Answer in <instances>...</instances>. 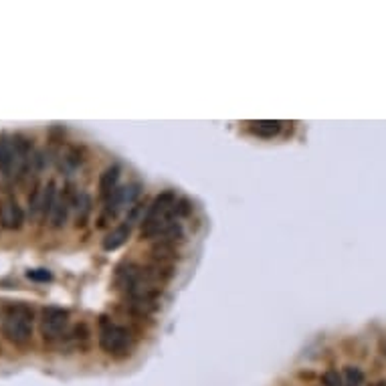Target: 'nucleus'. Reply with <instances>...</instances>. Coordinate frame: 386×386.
<instances>
[{
	"label": "nucleus",
	"instance_id": "423d86ee",
	"mask_svg": "<svg viewBox=\"0 0 386 386\" xmlns=\"http://www.w3.org/2000/svg\"><path fill=\"white\" fill-rule=\"evenodd\" d=\"M25 223V210L14 198H4L0 203V225L9 231L21 229Z\"/></svg>",
	"mask_w": 386,
	"mask_h": 386
},
{
	"label": "nucleus",
	"instance_id": "ddd939ff",
	"mask_svg": "<svg viewBox=\"0 0 386 386\" xmlns=\"http://www.w3.org/2000/svg\"><path fill=\"white\" fill-rule=\"evenodd\" d=\"M320 382H322V386H344L342 372H340V370H336V368H328V370L322 374Z\"/></svg>",
	"mask_w": 386,
	"mask_h": 386
},
{
	"label": "nucleus",
	"instance_id": "1a4fd4ad",
	"mask_svg": "<svg viewBox=\"0 0 386 386\" xmlns=\"http://www.w3.org/2000/svg\"><path fill=\"white\" fill-rule=\"evenodd\" d=\"M57 203V188H55V182H49L43 191H41V217L43 219H51L53 206Z\"/></svg>",
	"mask_w": 386,
	"mask_h": 386
},
{
	"label": "nucleus",
	"instance_id": "9b49d317",
	"mask_svg": "<svg viewBox=\"0 0 386 386\" xmlns=\"http://www.w3.org/2000/svg\"><path fill=\"white\" fill-rule=\"evenodd\" d=\"M342 380H344V386H364L366 385V374L360 366H346L342 370Z\"/></svg>",
	"mask_w": 386,
	"mask_h": 386
},
{
	"label": "nucleus",
	"instance_id": "20e7f679",
	"mask_svg": "<svg viewBox=\"0 0 386 386\" xmlns=\"http://www.w3.org/2000/svg\"><path fill=\"white\" fill-rule=\"evenodd\" d=\"M100 348L105 354L114 356V358H122L126 356L132 348V334L128 328L117 326V323H103L100 330Z\"/></svg>",
	"mask_w": 386,
	"mask_h": 386
},
{
	"label": "nucleus",
	"instance_id": "f03ea898",
	"mask_svg": "<svg viewBox=\"0 0 386 386\" xmlns=\"http://www.w3.org/2000/svg\"><path fill=\"white\" fill-rule=\"evenodd\" d=\"M33 309L26 304H11L2 313V334L14 346H26L33 338Z\"/></svg>",
	"mask_w": 386,
	"mask_h": 386
},
{
	"label": "nucleus",
	"instance_id": "6e6552de",
	"mask_svg": "<svg viewBox=\"0 0 386 386\" xmlns=\"http://www.w3.org/2000/svg\"><path fill=\"white\" fill-rule=\"evenodd\" d=\"M129 235H132L129 223L119 225V227H116L114 231H109L105 235V239H103V249H105V251H116V249H119L122 245H126V241L129 239Z\"/></svg>",
	"mask_w": 386,
	"mask_h": 386
},
{
	"label": "nucleus",
	"instance_id": "2eb2a0df",
	"mask_svg": "<svg viewBox=\"0 0 386 386\" xmlns=\"http://www.w3.org/2000/svg\"><path fill=\"white\" fill-rule=\"evenodd\" d=\"M372 386H386V380H380V382H376V385Z\"/></svg>",
	"mask_w": 386,
	"mask_h": 386
},
{
	"label": "nucleus",
	"instance_id": "f257e3e1",
	"mask_svg": "<svg viewBox=\"0 0 386 386\" xmlns=\"http://www.w3.org/2000/svg\"><path fill=\"white\" fill-rule=\"evenodd\" d=\"M176 194L164 193L156 196L154 203L148 206L146 217L142 219V237L152 239V237H166L168 232L176 227V217L184 210L181 208Z\"/></svg>",
	"mask_w": 386,
	"mask_h": 386
},
{
	"label": "nucleus",
	"instance_id": "9d476101",
	"mask_svg": "<svg viewBox=\"0 0 386 386\" xmlns=\"http://www.w3.org/2000/svg\"><path fill=\"white\" fill-rule=\"evenodd\" d=\"M69 200L67 198H57V203L53 206L51 213V225L55 229H61L65 223H67V217H69Z\"/></svg>",
	"mask_w": 386,
	"mask_h": 386
},
{
	"label": "nucleus",
	"instance_id": "7ed1b4c3",
	"mask_svg": "<svg viewBox=\"0 0 386 386\" xmlns=\"http://www.w3.org/2000/svg\"><path fill=\"white\" fill-rule=\"evenodd\" d=\"M28 158V144L21 136H0V172L4 176H11L16 170L26 164Z\"/></svg>",
	"mask_w": 386,
	"mask_h": 386
},
{
	"label": "nucleus",
	"instance_id": "f8f14e48",
	"mask_svg": "<svg viewBox=\"0 0 386 386\" xmlns=\"http://www.w3.org/2000/svg\"><path fill=\"white\" fill-rule=\"evenodd\" d=\"M251 126H253V132L257 136H263V138H273L282 129L279 122H257V124H251Z\"/></svg>",
	"mask_w": 386,
	"mask_h": 386
},
{
	"label": "nucleus",
	"instance_id": "39448f33",
	"mask_svg": "<svg viewBox=\"0 0 386 386\" xmlns=\"http://www.w3.org/2000/svg\"><path fill=\"white\" fill-rule=\"evenodd\" d=\"M69 323V313L61 308H45L41 311V334L45 340L61 338Z\"/></svg>",
	"mask_w": 386,
	"mask_h": 386
},
{
	"label": "nucleus",
	"instance_id": "0eeeda50",
	"mask_svg": "<svg viewBox=\"0 0 386 386\" xmlns=\"http://www.w3.org/2000/svg\"><path fill=\"white\" fill-rule=\"evenodd\" d=\"M119 174H122V168L117 166V164L103 170V174L100 176V194H102L103 198H109V196L119 188V186H117Z\"/></svg>",
	"mask_w": 386,
	"mask_h": 386
},
{
	"label": "nucleus",
	"instance_id": "4468645a",
	"mask_svg": "<svg viewBox=\"0 0 386 386\" xmlns=\"http://www.w3.org/2000/svg\"><path fill=\"white\" fill-rule=\"evenodd\" d=\"M26 277L33 279V282H39V284H47V282L53 279L51 271L47 269H28L26 271Z\"/></svg>",
	"mask_w": 386,
	"mask_h": 386
}]
</instances>
